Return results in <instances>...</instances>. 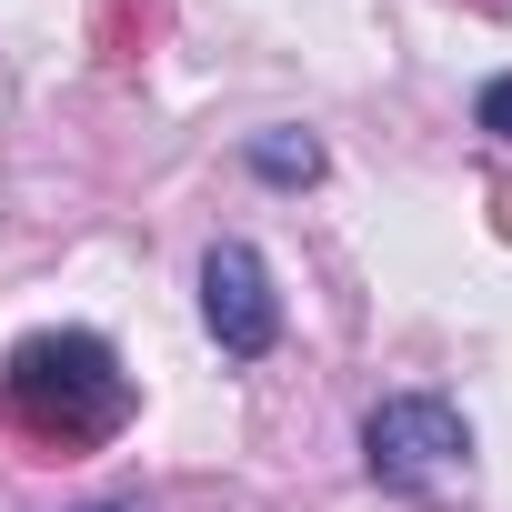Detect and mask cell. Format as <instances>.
<instances>
[{
    "mask_svg": "<svg viewBox=\"0 0 512 512\" xmlns=\"http://www.w3.org/2000/svg\"><path fill=\"white\" fill-rule=\"evenodd\" d=\"M0 412H11L31 442H51V452H81V442L121 432L131 382H121L101 332H31L11 362H0Z\"/></svg>",
    "mask_w": 512,
    "mask_h": 512,
    "instance_id": "1",
    "label": "cell"
},
{
    "mask_svg": "<svg viewBox=\"0 0 512 512\" xmlns=\"http://www.w3.org/2000/svg\"><path fill=\"white\" fill-rule=\"evenodd\" d=\"M91 512H111V502H91Z\"/></svg>",
    "mask_w": 512,
    "mask_h": 512,
    "instance_id": "6",
    "label": "cell"
},
{
    "mask_svg": "<svg viewBox=\"0 0 512 512\" xmlns=\"http://www.w3.org/2000/svg\"><path fill=\"white\" fill-rule=\"evenodd\" d=\"M251 171H262V181H322V141L312 131H262V141H251Z\"/></svg>",
    "mask_w": 512,
    "mask_h": 512,
    "instance_id": "4",
    "label": "cell"
},
{
    "mask_svg": "<svg viewBox=\"0 0 512 512\" xmlns=\"http://www.w3.org/2000/svg\"><path fill=\"white\" fill-rule=\"evenodd\" d=\"M472 121H482L492 141H512V71H502V81H482V101H472Z\"/></svg>",
    "mask_w": 512,
    "mask_h": 512,
    "instance_id": "5",
    "label": "cell"
},
{
    "mask_svg": "<svg viewBox=\"0 0 512 512\" xmlns=\"http://www.w3.org/2000/svg\"><path fill=\"white\" fill-rule=\"evenodd\" d=\"M462 452H472V432H462V412L432 402V392L372 402V422H362V462H372V482H392V492H432V482H452Z\"/></svg>",
    "mask_w": 512,
    "mask_h": 512,
    "instance_id": "2",
    "label": "cell"
},
{
    "mask_svg": "<svg viewBox=\"0 0 512 512\" xmlns=\"http://www.w3.org/2000/svg\"><path fill=\"white\" fill-rule=\"evenodd\" d=\"M201 322L231 362H262L282 342V302H272V272H262V251L251 241H211L201 251Z\"/></svg>",
    "mask_w": 512,
    "mask_h": 512,
    "instance_id": "3",
    "label": "cell"
}]
</instances>
